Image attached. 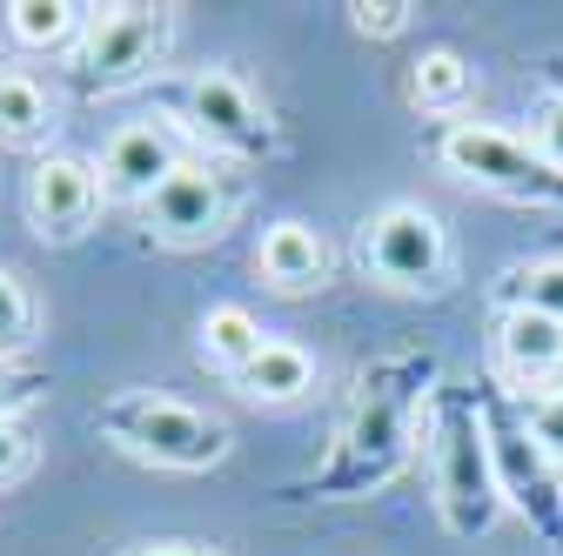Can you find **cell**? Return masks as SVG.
I'll return each mask as SVG.
<instances>
[{
  "mask_svg": "<svg viewBox=\"0 0 563 556\" xmlns=\"http://www.w3.org/2000/svg\"><path fill=\"white\" fill-rule=\"evenodd\" d=\"M430 469H437V510L450 536H489L504 523V482H497V456H489V430H483V402L463 389H437L430 396Z\"/></svg>",
  "mask_w": 563,
  "mask_h": 556,
  "instance_id": "1",
  "label": "cell"
},
{
  "mask_svg": "<svg viewBox=\"0 0 563 556\" xmlns=\"http://www.w3.org/2000/svg\"><path fill=\"white\" fill-rule=\"evenodd\" d=\"M437 363H383L376 376H363V396L342 423V456L329 490H363V482H389L409 456V430H416V409L422 396H437Z\"/></svg>",
  "mask_w": 563,
  "mask_h": 556,
  "instance_id": "2",
  "label": "cell"
},
{
  "mask_svg": "<svg viewBox=\"0 0 563 556\" xmlns=\"http://www.w3.org/2000/svg\"><path fill=\"white\" fill-rule=\"evenodd\" d=\"M95 430L141 456V463H155V469H181V476H201V469H222L229 463V423L222 415H208V409H188L175 396H155V389H121L95 409Z\"/></svg>",
  "mask_w": 563,
  "mask_h": 556,
  "instance_id": "3",
  "label": "cell"
},
{
  "mask_svg": "<svg viewBox=\"0 0 563 556\" xmlns=\"http://www.w3.org/2000/svg\"><path fill=\"white\" fill-rule=\"evenodd\" d=\"M437 162L483 188V194H504V201H556L563 194V175L530 148V134H510V127H489V121H450L437 134Z\"/></svg>",
  "mask_w": 563,
  "mask_h": 556,
  "instance_id": "4",
  "label": "cell"
},
{
  "mask_svg": "<svg viewBox=\"0 0 563 556\" xmlns=\"http://www.w3.org/2000/svg\"><path fill=\"white\" fill-rule=\"evenodd\" d=\"M168 47H175V14L168 8H108L75 41V81L88 94H121L134 81L162 75Z\"/></svg>",
  "mask_w": 563,
  "mask_h": 556,
  "instance_id": "5",
  "label": "cell"
},
{
  "mask_svg": "<svg viewBox=\"0 0 563 556\" xmlns=\"http://www.w3.org/2000/svg\"><path fill=\"white\" fill-rule=\"evenodd\" d=\"M363 268L396 296H437L450 275V235L437 222V208L422 201H383L363 222Z\"/></svg>",
  "mask_w": 563,
  "mask_h": 556,
  "instance_id": "6",
  "label": "cell"
},
{
  "mask_svg": "<svg viewBox=\"0 0 563 556\" xmlns=\"http://www.w3.org/2000/svg\"><path fill=\"white\" fill-rule=\"evenodd\" d=\"M483 430H489V456H497L504 503H510L550 549H563V490H556V463L530 443L517 402L483 396Z\"/></svg>",
  "mask_w": 563,
  "mask_h": 556,
  "instance_id": "7",
  "label": "cell"
},
{
  "mask_svg": "<svg viewBox=\"0 0 563 556\" xmlns=\"http://www.w3.org/2000/svg\"><path fill=\"white\" fill-rule=\"evenodd\" d=\"M235 215V194H229V175L208 168V162H181L148 201H141V222H148L155 242L168 248H208Z\"/></svg>",
  "mask_w": 563,
  "mask_h": 556,
  "instance_id": "8",
  "label": "cell"
},
{
  "mask_svg": "<svg viewBox=\"0 0 563 556\" xmlns=\"http://www.w3.org/2000/svg\"><path fill=\"white\" fill-rule=\"evenodd\" d=\"M188 121L195 134H208L229 155H275V121L255 101V88L229 67H208V75L188 81Z\"/></svg>",
  "mask_w": 563,
  "mask_h": 556,
  "instance_id": "9",
  "label": "cell"
},
{
  "mask_svg": "<svg viewBox=\"0 0 563 556\" xmlns=\"http://www.w3.org/2000/svg\"><path fill=\"white\" fill-rule=\"evenodd\" d=\"M101 175L75 155H41L27 175V229L41 242H81L95 208H101Z\"/></svg>",
  "mask_w": 563,
  "mask_h": 556,
  "instance_id": "10",
  "label": "cell"
},
{
  "mask_svg": "<svg viewBox=\"0 0 563 556\" xmlns=\"http://www.w3.org/2000/svg\"><path fill=\"white\" fill-rule=\"evenodd\" d=\"M181 168V148H175V134L155 127V121H128L108 134V148H101V194L108 201H148L168 175Z\"/></svg>",
  "mask_w": 563,
  "mask_h": 556,
  "instance_id": "11",
  "label": "cell"
},
{
  "mask_svg": "<svg viewBox=\"0 0 563 556\" xmlns=\"http://www.w3.org/2000/svg\"><path fill=\"white\" fill-rule=\"evenodd\" d=\"M255 275L275 296H309L329 282V242L309 222H275L255 242Z\"/></svg>",
  "mask_w": 563,
  "mask_h": 556,
  "instance_id": "12",
  "label": "cell"
},
{
  "mask_svg": "<svg viewBox=\"0 0 563 556\" xmlns=\"http://www.w3.org/2000/svg\"><path fill=\"white\" fill-rule=\"evenodd\" d=\"M556 363H563V322L530 309H497V369L517 382V396L543 389Z\"/></svg>",
  "mask_w": 563,
  "mask_h": 556,
  "instance_id": "13",
  "label": "cell"
},
{
  "mask_svg": "<svg viewBox=\"0 0 563 556\" xmlns=\"http://www.w3.org/2000/svg\"><path fill=\"white\" fill-rule=\"evenodd\" d=\"M235 389H242L249 402H302V396L316 389V363H309L302 342L268 335V342H262V356L235 376Z\"/></svg>",
  "mask_w": 563,
  "mask_h": 556,
  "instance_id": "14",
  "label": "cell"
},
{
  "mask_svg": "<svg viewBox=\"0 0 563 556\" xmlns=\"http://www.w3.org/2000/svg\"><path fill=\"white\" fill-rule=\"evenodd\" d=\"M262 322L242 309V302H216L201 315V363H216V369H229V376H242L255 356H262Z\"/></svg>",
  "mask_w": 563,
  "mask_h": 556,
  "instance_id": "15",
  "label": "cell"
},
{
  "mask_svg": "<svg viewBox=\"0 0 563 556\" xmlns=\"http://www.w3.org/2000/svg\"><path fill=\"white\" fill-rule=\"evenodd\" d=\"M54 127V101L34 75H21V67H0V142L8 148H34L47 142Z\"/></svg>",
  "mask_w": 563,
  "mask_h": 556,
  "instance_id": "16",
  "label": "cell"
},
{
  "mask_svg": "<svg viewBox=\"0 0 563 556\" xmlns=\"http://www.w3.org/2000/svg\"><path fill=\"white\" fill-rule=\"evenodd\" d=\"M0 14H8V34L21 47H41L47 54V47L81 41L95 8H81V0H14V8H0Z\"/></svg>",
  "mask_w": 563,
  "mask_h": 556,
  "instance_id": "17",
  "label": "cell"
},
{
  "mask_svg": "<svg viewBox=\"0 0 563 556\" xmlns=\"http://www.w3.org/2000/svg\"><path fill=\"white\" fill-rule=\"evenodd\" d=\"M470 88H476V75H470V60L456 47H430L409 67V101L430 108V114H456L470 101Z\"/></svg>",
  "mask_w": 563,
  "mask_h": 556,
  "instance_id": "18",
  "label": "cell"
},
{
  "mask_svg": "<svg viewBox=\"0 0 563 556\" xmlns=\"http://www.w3.org/2000/svg\"><path fill=\"white\" fill-rule=\"evenodd\" d=\"M497 302H504V309H530V315L563 322V255H543V262H517V268H504Z\"/></svg>",
  "mask_w": 563,
  "mask_h": 556,
  "instance_id": "19",
  "label": "cell"
},
{
  "mask_svg": "<svg viewBox=\"0 0 563 556\" xmlns=\"http://www.w3.org/2000/svg\"><path fill=\"white\" fill-rule=\"evenodd\" d=\"M34 296L21 289V275H8L0 268V363H14V356H27V342H34Z\"/></svg>",
  "mask_w": 563,
  "mask_h": 556,
  "instance_id": "20",
  "label": "cell"
},
{
  "mask_svg": "<svg viewBox=\"0 0 563 556\" xmlns=\"http://www.w3.org/2000/svg\"><path fill=\"white\" fill-rule=\"evenodd\" d=\"M517 415H523L530 443L563 469V396H550V389H523V396H517Z\"/></svg>",
  "mask_w": 563,
  "mask_h": 556,
  "instance_id": "21",
  "label": "cell"
},
{
  "mask_svg": "<svg viewBox=\"0 0 563 556\" xmlns=\"http://www.w3.org/2000/svg\"><path fill=\"white\" fill-rule=\"evenodd\" d=\"M409 0H356L349 8V21H356V34L363 41H396V34H409Z\"/></svg>",
  "mask_w": 563,
  "mask_h": 556,
  "instance_id": "22",
  "label": "cell"
},
{
  "mask_svg": "<svg viewBox=\"0 0 563 556\" xmlns=\"http://www.w3.org/2000/svg\"><path fill=\"white\" fill-rule=\"evenodd\" d=\"M530 148L563 175V94H543V101L530 108Z\"/></svg>",
  "mask_w": 563,
  "mask_h": 556,
  "instance_id": "23",
  "label": "cell"
},
{
  "mask_svg": "<svg viewBox=\"0 0 563 556\" xmlns=\"http://www.w3.org/2000/svg\"><path fill=\"white\" fill-rule=\"evenodd\" d=\"M27 456H34V443L21 430V415H8V423H0V482H14L27 469Z\"/></svg>",
  "mask_w": 563,
  "mask_h": 556,
  "instance_id": "24",
  "label": "cell"
},
{
  "mask_svg": "<svg viewBox=\"0 0 563 556\" xmlns=\"http://www.w3.org/2000/svg\"><path fill=\"white\" fill-rule=\"evenodd\" d=\"M27 402H34V382H21V376L0 369V423H8V415H21Z\"/></svg>",
  "mask_w": 563,
  "mask_h": 556,
  "instance_id": "25",
  "label": "cell"
},
{
  "mask_svg": "<svg viewBox=\"0 0 563 556\" xmlns=\"http://www.w3.org/2000/svg\"><path fill=\"white\" fill-rule=\"evenodd\" d=\"M128 556H229V549H216V543H141Z\"/></svg>",
  "mask_w": 563,
  "mask_h": 556,
  "instance_id": "26",
  "label": "cell"
},
{
  "mask_svg": "<svg viewBox=\"0 0 563 556\" xmlns=\"http://www.w3.org/2000/svg\"><path fill=\"white\" fill-rule=\"evenodd\" d=\"M550 94H563V60H550Z\"/></svg>",
  "mask_w": 563,
  "mask_h": 556,
  "instance_id": "27",
  "label": "cell"
},
{
  "mask_svg": "<svg viewBox=\"0 0 563 556\" xmlns=\"http://www.w3.org/2000/svg\"><path fill=\"white\" fill-rule=\"evenodd\" d=\"M543 389H550V396H563V363L550 369V382H543Z\"/></svg>",
  "mask_w": 563,
  "mask_h": 556,
  "instance_id": "28",
  "label": "cell"
}]
</instances>
